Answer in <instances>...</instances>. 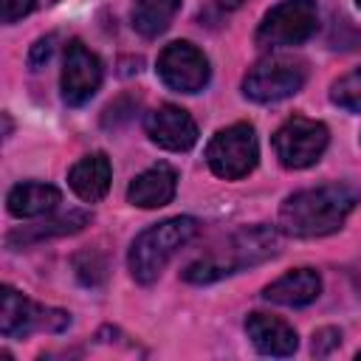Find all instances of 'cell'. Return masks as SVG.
Returning a JSON list of instances; mask_svg holds the SVG:
<instances>
[{"label":"cell","mask_w":361,"mask_h":361,"mask_svg":"<svg viewBox=\"0 0 361 361\" xmlns=\"http://www.w3.org/2000/svg\"><path fill=\"white\" fill-rule=\"evenodd\" d=\"M355 203H358V192L344 183L302 189L285 197L279 209V228L290 237H305V240L324 237L344 226Z\"/></svg>","instance_id":"1"},{"label":"cell","mask_w":361,"mask_h":361,"mask_svg":"<svg viewBox=\"0 0 361 361\" xmlns=\"http://www.w3.org/2000/svg\"><path fill=\"white\" fill-rule=\"evenodd\" d=\"M276 251H279L276 231L268 226H251V228L231 234L220 248L209 251L206 257L189 262L183 268V279L195 282V285H206V282L223 279L228 274H237L245 265H259V262L271 259Z\"/></svg>","instance_id":"2"},{"label":"cell","mask_w":361,"mask_h":361,"mask_svg":"<svg viewBox=\"0 0 361 361\" xmlns=\"http://www.w3.org/2000/svg\"><path fill=\"white\" fill-rule=\"evenodd\" d=\"M197 234V220L195 217H169L164 223H155L149 228H144L133 245H130V274L135 282L149 285L158 279V274L166 268V262L192 243V237Z\"/></svg>","instance_id":"3"},{"label":"cell","mask_w":361,"mask_h":361,"mask_svg":"<svg viewBox=\"0 0 361 361\" xmlns=\"http://www.w3.org/2000/svg\"><path fill=\"white\" fill-rule=\"evenodd\" d=\"M316 25H319L316 0H282L262 17L254 42L259 48L302 45L316 34Z\"/></svg>","instance_id":"4"},{"label":"cell","mask_w":361,"mask_h":361,"mask_svg":"<svg viewBox=\"0 0 361 361\" xmlns=\"http://www.w3.org/2000/svg\"><path fill=\"white\" fill-rule=\"evenodd\" d=\"M257 158H259V144H257L254 127L248 121L223 127L220 133H214V138L206 147L209 169L226 180L245 178L257 166Z\"/></svg>","instance_id":"5"},{"label":"cell","mask_w":361,"mask_h":361,"mask_svg":"<svg viewBox=\"0 0 361 361\" xmlns=\"http://www.w3.org/2000/svg\"><path fill=\"white\" fill-rule=\"evenodd\" d=\"M307 79V68L302 59L293 56H265L259 59L243 79V93L251 102L259 104H271V102H282L293 93L302 90Z\"/></svg>","instance_id":"6"},{"label":"cell","mask_w":361,"mask_h":361,"mask_svg":"<svg viewBox=\"0 0 361 361\" xmlns=\"http://www.w3.org/2000/svg\"><path fill=\"white\" fill-rule=\"evenodd\" d=\"M71 324V316L59 307L37 305L25 299L20 290L11 285H3L0 290V333L6 338H25L37 330L45 333H59Z\"/></svg>","instance_id":"7"},{"label":"cell","mask_w":361,"mask_h":361,"mask_svg":"<svg viewBox=\"0 0 361 361\" xmlns=\"http://www.w3.org/2000/svg\"><path fill=\"white\" fill-rule=\"evenodd\" d=\"M327 141H330V133L322 121L290 116L274 133V152L285 169H307L322 158V152L327 149Z\"/></svg>","instance_id":"8"},{"label":"cell","mask_w":361,"mask_h":361,"mask_svg":"<svg viewBox=\"0 0 361 361\" xmlns=\"http://www.w3.org/2000/svg\"><path fill=\"white\" fill-rule=\"evenodd\" d=\"M158 76L166 87L178 90V93H197L209 85V59L206 54L186 42V39H178V42H169L161 56H158Z\"/></svg>","instance_id":"9"},{"label":"cell","mask_w":361,"mask_h":361,"mask_svg":"<svg viewBox=\"0 0 361 361\" xmlns=\"http://www.w3.org/2000/svg\"><path fill=\"white\" fill-rule=\"evenodd\" d=\"M99 85H102L99 56L82 39H71L65 48V62H62V99L71 107H79L90 102Z\"/></svg>","instance_id":"10"},{"label":"cell","mask_w":361,"mask_h":361,"mask_svg":"<svg viewBox=\"0 0 361 361\" xmlns=\"http://www.w3.org/2000/svg\"><path fill=\"white\" fill-rule=\"evenodd\" d=\"M144 130H147L149 141H155L158 147H164L169 152H183V149L195 147V141H197L195 118L178 104H161L152 113H147Z\"/></svg>","instance_id":"11"},{"label":"cell","mask_w":361,"mask_h":361,"mask_svg":"<svg viewBox=\"0 0 361 361\" xmlns=\"http://www.w3.org/2000/svg\"><path fill=\"white\" fill-rule=\"evenodd\" d=\"M245 333L262 355L285 358V355H293L296 347H299L296 330L288 322H282L276 316H268V313H251L245 319Z\"/></svg>","instance_id":"12"},{"label":"cell","mask_w":361,"mask_h":361,"mask_svg":"<svg viewBox=\"0 0 361 361\" xmlns=\"http://www.w3.org/2000/svg\"><path fill=\"white\" fill-rule=\"evenodd\" d=\"M175 186H178L175 169L169 164H155L127 186V200L138 209H161L175 197Z\"/></svg>","instance_id":"13"},{"label":"cell","mask_w":361,"mask_h":361,"mask_svg":"<svg viewBox=\"0 0 361 361\" xmlns=\"http://www.w3.org/2000/svg\"><path fill=\"white\" fill-rule=\"evenodd\" d=\"M322 293V276L313 268H296L288 271L285 276H279L276 282H271L262 296L274 305H285V307H302L310 305L316 296Z\"/></svg>","instance_id":"14"},{"label":"cell","mask_w":361,"mask_h":361,"mask_svg":"<svg viewBox=\"0 0 361 361\" xmlns=\"http://www.w3.org/2000/svg\"><path fill=\"white\" fill-rule=\"evenodd\" d=\"M68 183L85 203L102 200L110 189V161H107V155L93 152V155H85L82 161H76L68 172Z\"/></svg>","instance_id":"15"},{"label":"cell","mask_w":361,"mask_h":361,"mask_svg":"<svg viewBox=\"0 0 361 361\" xmlns=\"http://www.w3.org/2000/svg\"><path fill=\"white\" fill-rule=\"evenodd\" d=\"M62 195L56 186L51 183H39V180H25V183H17L8 197H6V206L14 217L20 220H28V217H42V214H51L56 206H59Z\"/></svg>","instance_id":"16"},{"label":"cell","mask_w":361,"mask_h":361,"mask_svg":"<svg viewBox=\"0 0 361 361\" xmlns=\"http://www.w3.org/2000/svg\"><path fill=\"white\" fill-rule=\"evenodd\" d=\"M178 8H180V0H135V6H133V28L141 37L152 39V37L164 34L172 25Z\"/></svg>","instance_id":"17"},{"label":"cell","mask_w":361,"mask_h":361,"mask_svg":"<svg viewBox=\"0 0 361 361\" xmlns=\"http://www.w3.org/2000/svg\"><path fill=\"white\" fill-rule=\"evenodd\" d=\"M90 220L87 212H68L62 217H54L48 223H37V226H25L14 234H8V245L17 248V245H31V243H39L45 237H62V234H73L79 228H85Z\"/></svg>","instance_id":"18"},{"label":"cell","mask_w":361,"mask_h":361,"mask_svg":"<svg viewBox=\"0 0 361 361\" xmlns=\"http://www.w3.org/2000/svg\"><path fill=\"white\" fill-rule=\"evenodd\" d=\"M330 99L341 110L361 113V68H355V71L344 73L341 79H336L333 87H330Z\"/></svg>","instance_id":"19"},{"label":"cell","mask_w":361,"mask_h":361,"mask_svg":"<svg viewBox=\"0 0 361 361\" xmlns=\"http://www.w3.org/2000/svg\"><path fill=\"white\" fill-rule=\"evenodd\" d=\"M338 344H341V333L336 327H324L313 333V355H330V350Z\"/></svg>","instance_id":"20"},{"label":"cell","mask_w":361,"mask_h":361,"mask_svg":"<svg viewBox=\"0 0 361 361\" xmlns=\"http://www.w3.org/2000/svg\"><path fill=\"white\" fill-rule=\"evenodd\" d=\"M37 0H3V23L11 25L17 20H23L31 8H34Z\"/></svg>","instance_id":"21"},{"label":"cell","mask_w":361,"mask_h":361,"mask_svg":"<svg viewBox=\"0 0 361 361\" xmlns=\"http://www.w3.org/2000/svg\"><path fill=\"white\" fill-rule=\"evenodd\" d=\"M51 54H54V37H42V39H37V42H34L31 56H28V65L37 71L42 62H48V59H51Z\"/></svg>","instance_id":"22"},{"label":"cell","mask_w":361,"mask_h":361,"mask_svg":"<svg viewBox=\"0 0 361 361\" xmlns=\"http://www.w3.org/2000/svg\"><path fill=\"white\" fill-rule=\"evenodd\" d=\"M248 0H217V6L220 8H226V11H234V8H240V6H245Z\"/></svg>","instance_id":"23"},{"label":"cell","mask_w":361,"mask_h":361,"mask_svg":"<svg viewBox=\"0 0 361 361\" xmlns=\"http://www.w3.org/2000/svg\"><path fill=\"white\" fill-rule=\"evenodd\" d=\"M355 358H358V361H361V350H358V355H355Z\"/></svg>","instance_id":"24"},{"label":"cell","mask_w":361,"mask_h":361,"mask_svg":"<svg viewBox=\"0 0 361 361\" xmlns=\"http://www.w3.org/2000/svg\"><path fill=\"white\" fill-rule=\"evenodd\" d=\"M355 3H358V6H361V0H355Z\"/></svg>","instance_id":"25"}]
</instances>
